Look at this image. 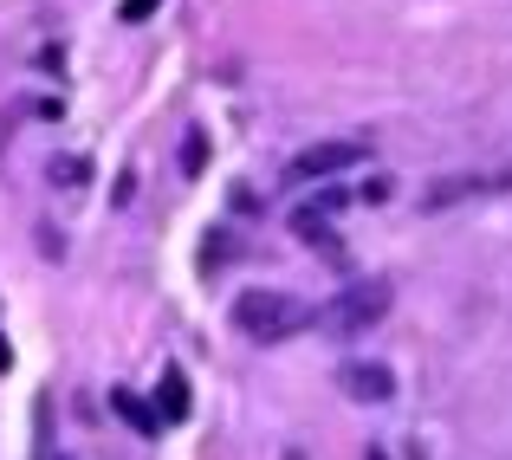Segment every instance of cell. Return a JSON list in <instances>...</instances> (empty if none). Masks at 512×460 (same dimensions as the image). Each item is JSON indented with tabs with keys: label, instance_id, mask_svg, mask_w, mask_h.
Returning a JSON list of instances; mask_svg holds the SVG:
<instances>
[{
	"label": "cell",
	"instance_id": "2e32d148",
	"mask_svg": "<svg viewBox=\"0 0 512 460\" xmlns=\"http://www.w3.org/2000/svg\"><path fill=\"white\" fill-rule=\"evenodd\" d=\"M279 460H312V454H305V448H286V454H279Z\"/></svg>",
	"mask_w": 512,
	"mask_h": 460
},
{
	"label": "cell",
	"instance_id": "3957f363",
	"mask_svg": "<svg viewBox=\"0 0 512 460\" xmlns=\"http://www.w3.org/2000/svg\"><path fill=\"white\" fill-rule=\"evenodd\" d=\"M357 162H370V143L363 137H325V143H312V150H299L286 162V182H331V175L357 169Z\"/></svg>",
	"mask_w": 512,
	"mask_h": 460
},
{
	"label": "cell",
	"instance_id": "8992f818",
	"mask_svg": "<svg viewBox=\"0 0 512 460\" xmlns=\"http://www.w3.org/2000/svg\"><path fill=\"white\" fill-rule=\"evenodd\" d=\"M156 415H163V422H188V376L175 370H163V383H156Z\"/></svg>",
	"mask_w": 512,
	"mask_h": 460
},
{
	"label": "cell",
	"instance_id": "7a4b0ae2",
	"mask_svg": "<svg viewBox=\"0 0 512 460\" xmlns=\"http://www.w3.org/2000/svg\"><path fill=\"white\" fill-rule=\"evenodd\" d=\"M234 324L253 337V344H286V337H299L305 324H312V305H299L279 286H253V292L234 299Z\"/></svg>",
	"mask_w": 512,
	"mask_h": 460
},
{
	"label": "cell",
	"instance_id": "ac0fdd59",
	"mask_svg": "<svg viewBox=\"0 0 512 460\" xmlns=\"http://www.w3.org/2000/svg\"><path fill=\"white\" fill-rule=\"evenodd\" d=\"M59 460H78V454H59Z\"/></svg>",
	"mask_w": 512,
	"mask_h": 460
},
{
	"label": "cell",
	"instance_id": "5b68a950",
	"mask_svg": "<svg viewBox=\"0 0 512 460\" xmlns=\"http://www.w3.org/2000/svg\"><path fill=\"white\" fill-rule=\"evenodd\" d=\"M111 415H117V422H130L143 441H156V435H163V415H156L150 402L137 396V389H111Z\"/></svg>",
	"mask_w": 512,
	"mask_h": 460
},
{
	"label": "cell",
	"instance_id": "ba28073f",
	"mask_svg": "<svg viewBox=\"0 0 512 460\" xmlns=\"http://www.w3.org/2000/svg\"><path fill=\"white\" fill-rule=\"evenodd\" d=\"M292 234H299L305 247H325L331 260H344V253H338V240H331V227L318 221V214H305V208H299V214H292Z\"/></svg>",
	"mask_w": 512,
	"mask_h": 460
},
{
	"label": "cell",
	"instance_id": "4fadbf2b",
	"mask_svg": "<svg viewBox=\"0 0 512 460\" xmlns=\"http://www.w3.org/2000/svg\"><path fill=\"white\" fill-rule=\"evenodd\" d=\"M156 7H163V0H124V20H130V26H137V20H150V13H156Z\"/></svg>",
	"mask_w": 512,
	"mask_h": 460
},
{
	"label": "cell",
	"instance_id": "6da1fadb",
	"mask_svg": "<svg viewBox=\"0 0 512 460\" xmlns=\"http://www.w3.org/2000/svg\"><path fill=\"white\" fill-rule=\"evenodd\" d=\"M389 305H396V286L389 279H357V286H338L325 305H312V324L331 337H363L370 324L389 318Z\"/></svg>",
	"mask_w": 512,
	"mask_h": 460
},
{
	"label": "cell",
	"instance_id": "30bf717a",
	"mask_svg": "<svg viewBox=\"0 0 512 460\" xmlns=\"http://www.w3.org/2000/svg\"><path fill=\"white\" fill-rule=\"evenodd\" d=\"M46 441H52V402L39 396L33 402V460H46Z\"/></svg>",
	"mask_w": 512,
	"mask_h": 460
},
{
	"label": "cell",
	"instance_id": "9c48e42d",
	"mask_svg": "<svg viewBox=\"0 0 512 460\" xmlns=\"http://www.w3.org/2000/svg\"><path fill=\"white\" fill-rule=\"evenodd\" d=\"M182 175H188V182L208 175V130H188V137H182Z\"/></svg>",
	"mask_w": 512,
	"mask_h": 460
},
{
	"label": "cell",
	"instance_id": "e0dca14e",
	"mask_svg": "<svg viewBox=\"0 0 512 460\" xmlns=\"http://www.w3.org/2000/svg\"><path fill=\"white\" fill-rule=\"evenodd\" d=\"M363 460H389V454H376V448H370V454H363Z\"/></svg>",
	"mask_w": 512,
	"mask_h": 460
},
{
	"label": "cell",
	"instance_id": "5bb4252c",
	"mask_svg": "<svg viewBox=\"0 0 512 460\" xmlns=\"http://www.w3.org/2000/svg\"><path fill=\"white\" fill-rule=\"evenodd\" d=\"M39 253H46V260H65V240L52 234V227H39Z\"/></svg>",
	"mask_w": 512,
	"mask_h": 460
},
{
	"label": "cell",
	"instance_id": "8fae6325",
	"mask_svg": "<svg viewBox=\"0 0 512 460\" xmlns=\"http://www.w3.org/2000/svg\"><path fill=\"white\" fill-rule=\"evenodd\" d=\"M344 201H350V188H318V195L305 201V214H318V221H325V214H338V208H344Z\"/></svg>",
	"mask_w": 512,
	"mask_h": 460
},
{
	"label": "cell",
	"instance_id": "7c38bea8",
	"mask_svg": "<svg viewBox=\"0 0 512 460\" xmlns=\"http://www.w3.org/2000/svg\"><path fill=\"white\" fill-rule=\"evenodd\" d=\"M46 175H52V182H65V188H78L85 162H78V156H52V162H46Z\"/></svg>",
	"mask_w": 512,
	"mask_h": 460
},
{
	"label": "cell",
	"instance_id": "52a82bcc",
	"mask_svg": "<svg viewBox=\"0 0 512 460\" xmlns=\"http://www.w3.org/2000/svg\"><path fill=\"white\" fill-rule=\"evenodd\" d=\"M480 188H487V182H480V175H448V182H441V188H428V195H422V208H428V214H435V208H454V201L480 195Z\"/></svg>",
	"mask_w": 512,
	"mask_h": 460
},
{
	"label": "cell",
	"instance_id": "277c9868",
	"mask_svg": "<svg viewBox=\"0 0 512 460\" xmlns=\"http://www.w3.org/2000/svg\"><path fill=\"white\" fill-rule=\"evenodd\" d=\"M338 389H344V396L350 402H389V396H396V370H389V363H344V370H338Z\"/></svg>",
	"mask_w": 512,
	"mask_h": 460
},
{
	"label": "cell",
	"instance_id": "9a60e30c",
	"mask_svg": "<svg viewBox=\"0 0 512 460\" xmlns=\"http://www.w3.org/2000/svg\"><path fill=\"white\" fill-rule=\"evenodd\" d=\"M13 370V344H7V331H0V376Z\"/></svg>",
	"mask_w": 512,
	"mask_h": 460
}]
</instances>
